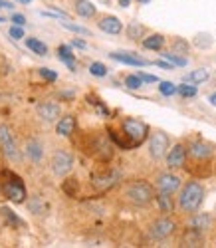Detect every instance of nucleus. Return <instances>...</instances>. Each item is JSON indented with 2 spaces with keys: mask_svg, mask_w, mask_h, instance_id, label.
I'll use <instances>...</instances> for the list:
<instances>
[{
  "mask_svg": "<svg viewBox=\"0 0 216 248\" xmlns=\"http://www.w3.org/2000/svg\"><path fill=\"white\" fill-rule=\"evenodd\" d=\"M204 187L199 183V181H188L181 187V193H179V209L185 213V215H194L197 213L202 202H204Z\"/></svg>",
  "mask_w": 216,
  "mask_h": 248,
  "instance_id": "nucleus-1",
  "label": "nucleus"
},
{
  "mask_svg": "<svg viewBox=\"0 0 216 248\" xmlns=\"http://www.w3.org/2000/svg\"><path fill=\"white\" fill-rule=\"evenodd\" d=\"M2 193L8 201L16 202V204H22L26 202V187H24V181L22 177H18L14 171L4 169L2 171Z\"/></svg>",
  "mask_w": 216,
  "mask_h": 248,
  "instance_id": "nucleus-2",
  "label": "nucleus"
},
{
  "mask_svg": "<svg viewBox=\"0 0 216 248\" xmlns=\"http://www.w3.org/2000/svg\"><path fill=\"white\" fill-rule=\"evenodd\" d=\"M125 197H127V201H131L133 204L145 206V204H149V202H153L155 191H153V187H151L149 183H145V181H135V183H129V185H127Z\"/></svg>",
  "mask_w": 216,
  "mask_h": 248,
  "instance_id": "nucleus-3",
  "label": "nucleus"
},
{
  "mask_svg": "<svg viewBox=\"0 0 216 248\" xmlns=\"http://www.w3.org/2000/svg\"><path fill=\"white\" fill-rule=\"evenodd\" d=\"M121 131L127 135V139L133 143V147H139L141 143L147 139L149 135V125L139 119H133V117H127L123 119L121 123Z\"/></svg>",
  "mask_w": 216,
  "mask_h": 248,
  "instance_id": "nucleus-4",
  "label": "nucleus"
},
{
  "mask_svg": "<svg viewBox=\"0 0 216 248\" xmlns=\"http://www.w3.org/2000/svg\"><path fill=\"white\" fill-rule=\"evenodd\" d=\"M169 153V135L161 129L153 131L149 137V155L153 161H161L165 159Z\"/></svg>",
  "mask_w": 216,
  "mask_h": 248,
  "instance_id": "nucleus-5",
  "label": "nucleus"
},
{
  "mask_svg": "<svg viewBox=\"0 0 216 248\" xmlns=\"http://www.w3.org/2000/svg\"><path fill=\"white\" fill-rule=\"evenodd\" d=\"M74 169V155L66 149H56L52 155V171L58 177H66Z\"/></svg>",
  "mask_w": 216,
  "mask_h": 248,
  "instance_id": "nucleus-6",
  "label": "nucleus"
},
{
  "mask_svg": "<svg viewBox=\"0 0 216 248\" xmlns=\"http://www.w3.org/2000/svg\"><path fill=\"white\" fill-rule=\"evenodd\" d=\"M175 231H177V222L172 218H169V217H159V218H155L153 222H151V226H149V234L153 236L155 240H165Z\"/></svg>",
  "mask_w": 216,
  "mask_h": 248,
  "instance_id": "nucleus-7",
  "label": "nucleus"
},
{
  "mask_svg": "<svg viewBox=\"0 0 216 248\" xmlns=\"http://www.w3.org/2000/svg\"><path fill=\"white\" fill-rule=\"evenodd\" d=\"M0 147H2V153H4L12 163H20L22 155H20L16 141H14V137H12V133H10V129H8L6 125H0Z\"/></svg>",
  "mask_w": 216,
  "mask_h": 248,
  "instance_id": "nucleus-8",
  "label": "nucleus"
},
{
  "mask_svg": "<svg viewBox=\"0 0 216 248\" xmlns=\"http://www.w3.org/2000/svg\"><path fill=\"white\" fill-rule=\"evenodd\" d=\"M186 153H188V159H192V161H208L214 155V147L210 143L199 139V141H192L186 147Z\"/></svg>",
  "mask_w": 216,
  "mask_h": 248,
  "instance_id": "nucleus-9",
  "label": "nucleus"
},
{
  "mask_svg": "<svg viewBox=\"0 0 216 248\" xmlns=\"http://www.w3.org/2000/svg\"><path fill=\"white\" fill-rule=\"evenodd\" d=\"M167 167L169 169H181L185 167V163L188 159V153H186V147L183 145V143H177V145H172L167 153Z\"/></svg>",
  "mask_w": 216,
  "mask_h": 248,
  "instance_id": "nucleus-10",
  "label": "nucleus"
},
{
  "mask_svg": "<svg viewBox=\"0 0 216 248\" xmlns=\"http://www.w3.org/2000/svg\"><path fill=\"white\" fill-rule=\"evenodd\" d=\"M155 187H157L159 193L172 195V193H177L181 189V179L177 175H172V173H161L155 179Z\"/></svg>",
  "mask_w": 216,
  "mask_h": 248,
  "instance_id": "nucleus-11",
  "label": "nucleus"
},
{
  "mask_svg": "<svg viewBox=\"0 0 216 248\" xmlns=\"http://www.w3.org/2000/svg\"><path fill=\"white\" fill-rule=\"evenodd\" d=\"M36 111H38V117L42 121H46V123H54V121H58L62 117V108L58 106L56 101H42V103H38Z\"/></svg>",
  "mask_w": 216,
  "mask_h": 248,
  "instance_id": "nucleus-12",
  "label": "nucleus"
},
{
  "mask_svg": "<svg viewBox=\"0 0 216 248\" xmlns=\"http://www.w3.org/2000/svg\"><path fill=\"white\" fill-rule=\"evenodd\" d=\"M109 58L115 60V62H121V64H127V66H137V68L149 66V60L139 58V56L133 54V52H111Z\"/></svg>",
  "mask_w": 216,
  "mask_h": 248,
  "instance_id": "nucleus-13",
  "label": "nucleus"
},
{
  "mask_svg": "<svg viewBox=\"0 0 216 248\" xmlns=\"http://www.w3.org/2000/svg\"><path fill=\"white\" fill-rule=\"evenodd\" d=\"M97 26H99V30H103L105 34H121V30H123V24H121V20L117 18V16H111V14H107V16H101L99 20H97Z\"/></svg>",
  "mask_w": 216,
  "mask_h": 248,
  "instance_id": "nucleus-14",
  "label": "nucleus"
},
{
  "mask_svg": "<svg viewBox=\"0 0 216 248\" xmlns=\"http://www.w3.org/2000/svg\"><path fill=\"white\" fill-rule=\"evenodd\" d=\"M119 171H115V169H111V171H107L105 175H95L93 177V187L97 189V191H105V189H109V187H113V185L119 181Z\"/></svg>",
  "mask_w": 216,
  "mask_h": 248,
  "instance_id": "nucleus-15",
  "label": "nucleus"
},
{
  "mask_svg": "<svg viewBox=\"0 0 216 248\" xmlns=\"http://www.w3.org/2000/svg\"><path fill=\"white\" fill-rule=\"evenodd\" d=\"M214 222V217L210 213H194L188 220V226H194L199 231H208Z\"/></svg>",
  "mask_w": 216,
  "mask_h": 248,
  "instance_id": "nucleus-16",
  "label": "nucleus"
},
{
  "mask_svg": "<svg viewBox=\"0 0 216 248\" xmlns=\"http://www.w3.org/2000/svg\"><path fill=\"white\" fill-rule=\"evenodd\" d=\"M76 129V117L74 115H66V117H60L56 123V133L62 137H68L72 135Z\"/></svg>",
  "mask_w": 216,
  "mask_h": 248,
  "instance_id": "nucleus-17",
  "label": "nucleus"
},
{
  "mask_svg": "<svg viewBox=\"0 0 216 248\" xmlns=\"http://www.w3.org/2000/svg\"><path fill=\"white\" fill-rule=\"evenodd\" d=\"M202 231L194 229V226H188V229L183 232V238H181V244L183 246H202Z\"/></svg>",
  "mask_w": 216,
  "mask_h": 248,
  "instance_id": "nucleus-18",
  "label": "nucleus"
},
{
  "mask_svg": "<svg viewBox=\"0 0 216 248\" xmlns=\"http://www.w3.org/2000/svg\"><path fill=\"white\" fill-rule=\"evenodd\" d=\"M107 133H109V139H111V143L113 145H117L119 149H123V151H129V149H133V143L127 139V135L121 131H115V129H111V127H107Z\"/></svg>",
  "mask_w": 216,
  "mask_h": 248,
  "instance_id": "nucleus-19",
  "label": "nucleus"
},
{
  "mask_svg": "<svg viewBox=\"0 0 216 248\" xmlns=\"http://www.w3.org/2000/svg\"><path fill=\"white\" fill-rule=\"evenodd\" d=\"M76 14L81 18H93L97 14V8L90 2V0H77L76 2Z\"/></svg>",
  "mask_w": 216,
  "mask_h": 248,
  "instance_id": "nucleus-20",
  "label": "nucleus"
},
{
  "mask_svg": "<svg viewBox=\"0 0 216 248\" xmlns=\"http://www.w3.org/2000/svg\"><path fill=\"white\" fill-rule=\"evenodd\" d=\"M165 36L163 34H151L147 38H143V48L145 50H163L165 46Z\"/></svg>",
  "mask_w": 216,
  "mask_h": 248,
  "instance_id": "nucleus-21",
  "label": "nucleus"
},
{
  "mask_svg": "<svg viewBox=\"0 0 216 248\" xmlns=\"http://www.w3.org/2000/svg\"><path fill=\"white\" fill-rule=\"evenodd\" d=\"M58 54H60V60L66 64L72 72H76V62H74V52H72V46L68 44H62L58 46Z\"/></svg>",
  "mask_w": 216,
  "mask_h": 248,
  "instance_id": "nucleus-22",
  "label": "nucleus"
},
{
  "mask_svg": "<svg viewBox=\"0 0 216 248\" xmlns=\"http://www.w3.org/2000/svg\"><path fill=\"white\" fill-rule=\"evenodd\" d=\"M147 34V28L139 22H129L127 26V38L129 40H133V42H139V40H143Z\"/></svg>",
  "mask_w": 216,
  "mask_h": 248,
  "instance_id": "nucleus-23",
  "label": "nucleus"
},
{
  "mask_svg": "<svg viewBox=\"0 0 216 248\" xmlns=\"http://www.w3.org/2000/svg\"><path fill=\"white\" fill-rule=\"evenodd\" d=\"M155 201H157L159 209H161L163 213L170 215L172 211H175V202H172V199L169 197V193H159V195H155Z\"/></svg>",
  "mask_w": 216,
  "mask_h": 248,
  "instance_id": "nucleus-24",
  "label": "nucleus"
},
{
  "mask_svg": "<svg viewBox=\"0 0 216 248\" xmlns=\"http://www.w3.org/2000/svg\"><path fill=\"white\" fill-rule=\"evenodd\" d=\"M26 155L34 161V163H40V159H42V155H44V151H42V145L38 141H28L26 143Z\"/></svg>",
  "mask_w": 216,
  "mask_h": 248,
  "instance_id": "nucleus-25",
  "label": "nucleus"
},
{
  "mask_svg": "<svg viewBox=\"0 0 216 248\" xmlns=\"http://www.w3.org/2000/svg\"><path fill=\"white\" fill-rule=\"evenodd\" d=\"M208 78H210V74H208V70H204V68L194 70V72H190V74H186V76H185V79H186V81H192L194 86L204 84V81H206Z\"/></svg>",
  "mask_w": 216,
  "mask_h": 248,
  "instance_id": "nucleus-26",
  "label": "nucleus"
},
{
  "mask_svg": "<svg viewBox=\"0 0 216 248\" xmlns=\"http://www.w3.org/2000/svg\"><path fill=\"white\" fill-rule=\"evenodd\" d=\"M26 46L38 56H48V46L44 42H40L38 38H26Z\"/></svg>",
  "mask_w": 216,
  "mask_h": 248,
  "instance_id": "nucleus-27",
  "label": "nucleus"
},
{
  "mask_svg": "<svg viewBox=\"0 0 216 248\" xmlns=\"http://www.w3.org/2000/svg\"><path fill=\"white\" fill-rule=\"evenodd\" d=\"M28 209H30V213L44 215V213L48 211V204H46V202H42V199H40V197H32V199L28 201Z\"/></svg>",
  "mask_w": 216,
  "mask_h": 248,
  "instance_id": "nucleus-28",
  "label": "nucleus"
},
{
  "mask_svg": "<svg viewBox=\"0 0 216 248\" xmlns=\"http://www.w3.org/2000/svg\"><path fill=\"white\" fill-rule=\"evenodd\" d=\"M62 189L68 197H76L77 191H79V183H77V179H66L62 185Z\"/></svg>",
  "mask_w": 216,
  "mask_h": 248,
  "instance_id": "nucleus-29",
  "label": "nucleus"
},
{
  "mask_svg": "<svg viewBox=\"0 0 216 248\" xmlns=\"http://www.w3.org/2000/svg\"><path fill=\"white\" fill-rule=\"evenodd\" d=\"M62 28H66V30H72V32H76V34H83V36H92V32L85 28V26H79V24H74V22H70V20H62Z\"/></svg>",
  "mask_w": 216,
  "mask_h": 248,
  "instance_id": "nucleus-30",
  "label": "nucleus"
},
{
  "mask_svg": "<svg viewBox=\"0 0 216 248\" xmlns=\"http://www.w3.org/2000/svg\"><path fill=\"white\" fill-rule=\"evenodd\" d=\"M170 46H172V50H175V54H188V50H190V44L183 38H175Z\"/></svg>",
  "mask_w": 216,
  "mask_h": 248,
  "instance_id": "nucleus-31",
  "label": "nucleus"
},
{
  "mask_svg": "<svg viewBox=\"0 0 216 248\" xmlns=\"http://www.w3.org/2000/svg\"><path fill=\"white\" fill-rule=\"evenodd\" d=\"M163 58H167L172 66H186V58L185 56H177L175 52H163Z\"/></svg>",
  "mask_w": 216,
  "mask_h": 248,
  "instance_id": "nucleus-32",
  "label": "nucleus"
},
{
  "mask_svg": "<svg viewBox=\"0 0 216 248\" xmlns=\"http://www.w3.org/2000/svg\"><path fill=\"white\" fill-rule=\"evenodd\" d=\"M177 93H181L183 97H194L199 93V90H197V86H188V84H181V86H177Z\"/></svg>",
  "mask_w": 216,
  "mask_h": 248,
  "instance_id": "nucleus-33",
  "label": "nucleus"
},
{
  "mask_svg": "<svg viewBox=\"0 0 216 248\" xmlns=\"http://www.w3.org/2000/svg\"><path fill=\"white\" fill-rule=\"evenodd\" d=\"M90 74L95 76V78H105L107 76V66L101 64V62H93V64L90 66Z\"/></svg>",
  "mask_w": 216,
  "mask_h": 248,
  "instance_id": "nucleus-34",
  "label": "nucleus"
},
{
  "mask_svg": "<svg viewBox=\"0 0 216 248\" xmlns=\"http://www.w3.org/2000/svg\"><path fill=\"white\" fill-rule=\"evenodd\" d=\"M159 92H161L163 95L170 97V95H175V93H177V86H175V84H170V81H161V84H159Z\"/></svg>",
  "mask_w": 216,
  "mask_h": 248,
  "instance_id": "nucleus-35",
  "label": "nucleus"
},
{
  "mask_svg": "<svg viewBox=\"0 0 216 248\" xmlns=\"http://www.w3.org/2000/svg\"><path fill=\"white\" fill-rule=\"evenodd\" d=\"M125 86H127L129 90H139V88L143 86V79H141L139 76H127V78H125Z\"/></svg>",
  "mask_w": 216,
  "mask_h": 248,
  "instance_id": "nucleus-36",
  "label": "nucleus"
},
{
  "mask_svg": "<svg viewBox=\"0 0 216 248\" xmlns=\"http://www.w3.org/2000/svg\"><path fill=\"white\" fill-rule=\"evenodd\" d=\"M194 44H197L199 48H210L212 38H210L208 34H199L197 38H194Z\"/></svg>",
  "mask_w": 216,
  "mask_h": 248,
  "instance_id": "nucleus-37",
  "label": "nucleus"
},
{
  "mask_svg": "<svg viewBox=\"0 0 216 248\" xmlns=\"http://www.w3.org/2000/svg\"><path fill=\"white\" fill-rule=\"evenodd\" d=\"M38 72H40L42 78L48 79V81H56V79H58V74H56L54 70H50V68H40Z\"/></svg>",
  "mask_w": 216,
  "mask_h": 248,
  "instance_id": "nucleus-38",
  "label": "nucleus"
},
{
  "mask_svg": "<svg viewBox=\"0 0 216 248\" xmlns=\"http://www.w3.org/2000/svg\"><path fill=\"white\" fill-rule=\"evenodd\" d=\"M0 213H2V217H6V218H8V222H12L14 226L22 224V222H20V218H18V217H14V215H12V211H10V209H2Z\"/></svg>",
  "mask_w": 216,
  "mask_h": 248,
  "instance_id": "nucleus-39",
  "label": "nucleus"
},
{
  "mask_svg": "<svg viewBox=\"0 0 216 248\" xmlns=\"http://www.w3.org/2000/svg\"><path fill=\"white\" fill-rule=\"evenodd\" d=\"M8 34H10V36H12L14 40H20V38H24V30H22V26H16V24H14L12 28H10V32H8Z\"/></svg>",
  "mask_w": 216,
  "mask_h": 248,
  "instance_id": "nucleus-40",
  "label": "nucleus"
},
{
  "mask_svg": "<svg viewBox=\"0 0 216 248\" xmlns=\"http://www.w3.org/2000/svg\"><path fill=\"white\" fill-rule=\"evenodd\" d=\"M139 78L143 79V84H157V76H153V74H145V72H141L139 74Z\"/></svg>",
  "mask_w": 216,
  "mask_h": 248,
  "instance_id": "nucleus-41",
  "label": "nucleus"
},
{
  "mask_svg": "<svg viewBox=\"0 0 216 248\" xmlns=\"http://www.w3.org/2000/svg\"><path fill=\"white\" fill-rule=\"evenodd\" d=\"M12 22L16 26H26V16L24 14H12Z\"/></svg>",
  "mask_w": 216,
  "mask_h": 248,
  "instance_id": "nucleus-42",
  "label": "nucleus"
},
{
  "mask_svg": "<svg viewBox=\"0 0 216 248\" xmlns=\"http://www.w3.org/2000/svg\"><path fill=\"white\" fill-rule=\"evenodd\" d=\"M72 46H74V48H79V50H85V48H88V44H85L83 40H79V38H74V40H72Z\"/></svg>",
  "mask_w": 216,
  "mask_h": 248,
  "instance_id": "nucleus-43",
  "label": "nucleus"
},
{
  "mask_svg": "<svg viewBox=\"0 0 216 248\" xmlns=\"http://www.w3.org/2000/svg\"><path fill=\"white\" fill-rule=\"evenodd\" d=\"M155 66H159V68H163V70H172V64H170V62H165V60H157Z\"/></svg>",
  "mask_w": 216,
  "mask_h": 248,
  "instance_id": "nucleus-44",
  "label": "nucleus"
},
{
  "mask_svg": "<svg viewBox=\"0 0 216 248\" xmlns=\"http://www.w3.org/2000/svg\"><path fill=\"white\" fill-rule=\"evenodd\" d=\"M117 2H119V6H121V8H127L129 4L133 2V0H117Z\"/></svg>",
  "mask_w": 216,
  "mask_h": 248,
  "instance_id": "nucleus-45",
  "label": "nucleus"
},
{
  "mask_svg": "<svg viewBox=\"0 0 216 248\" xmlns=\"http://www.w3.org/2000/svg\"><path fill=\"white\" fill-rule=\"evenodd\" d=\"M208 101L212 103V106H216V93H210V97H208Z\"/></svg>",
  "mask_w": 216,
  "mask_h": 248,
  "instance_id": "nucleus-46",
  "label": "nucleus"
},
{
  "mask_svg": "<svg viewBox=\"0 0 216 248\" xmlns=\"http://www.w3.org/2000/svg\"><path fill=\"white\" fill-rule=\"evenodd\" d=\"M18 2H22V4H30L32 0H18Z\"/></svg>",
  "mask_w": 216,
  "mask_h": 248,
  "instance_id": "nucleus-47",
  "label": "nucleus"
},
{
  "mask_svg": "<svg viewBox=\"0 0 216 248\" xmlns=\"http://www.w3.org/2000/svg\"><path fill=\"white\" fill-rule=\"evenodd\" d=\"M139 4H147V2H151V0H137Z\"/></svg>",
  "mask_w": 216,
  "mask_h": 248,
  "instance_id": "nucleus-48",
  "label": "nucleus"
},
{
  "mask_svg": "<svg viewBox=\"0 0 216 248\" xmlns=\"http://www.w3.org/2000/svg\"><path fill=\"white\" fill-rule=\"evenodd\" d=\"M2 22H6V20H4V18H2V16H0V24H2Z\"/></svg>",
  "mask_w": 216,
  "mask_h": 248,
  "instance_id": "nucleus-49",
  "label": "nucleus"
},
{
  "mask_svg": "<svg viewBox=\"0 0 216 248\" xmlns=\"http://www.w3.org/2000/svg\"><path fill=\"white\" fill-rule=\"evenodd\" d=\"M0 8H2V0H0Z\"/></svg>",
  "mask_w": 216,
  "mask_h": 248,
  "instance_id": "nucleus-50",
  "label": "nucleus"
}]
</instances>
